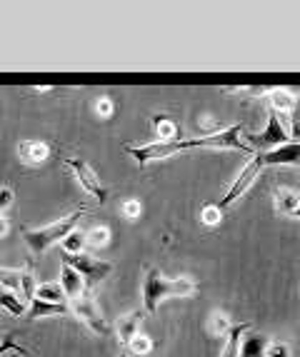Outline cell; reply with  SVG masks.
<instances>
[{
  "label": "cell",
  "instance_id": "cell-11",
  "mask_svg": "<svg viewBox=\"0 0 300 357\" xmlns=\"http://www.w3.org/2000/svg\"><path fill=\"white\" fill-rule=\"evenodd\" d=\"M143 310H133V312H126L123 317H118V322H115V337H118V342L123 347H128V342H130L135 335L140 333V325H143Z\"/></svg>",
  "mask_w": 300,
  "mask_h": 357
},
{
  "label": "cell",
  "instance_id": "cell-32",
  "mask_svg": "<svg viewBox=\"0 0 300 357\" xmlns=\"http://www.w3.org/2000/svg\"><path fill=\"white\" fill-rule=\"evenodd\" d=\"M113 110H115V105H113V100H110V98H98L96 100V115L98 118H110V115H113Z\"/></svg>",
  "mask_w": 300,
  "mask_h": 357
},
{
  "label": "cell",
  "instance_id": "cell-37",
  "mask_svg": "<svg viewBox=\"0 0 300 357\" xmlns=\"http://www.w3.org/2000/svg\"><path fill=\"white\" fill-rule=\"evenodd\" d=\"M293 218H298V220H300V205H298V210L293 213Z\"/></svg>",
  "mask_w": 300,
  "mask_h": 357
},
{
  "label": "cell",
  "instance_id": "cell-10",
  "mask_svg": "<svg viewBox=\"0 0 300 357\" xmlns=\"http://www.w3.org/2000/svg\"><path fill=\"white\" fill-rule=\"evenodd\" d=\"M263 167L268 165H300V143H285L268 153H258Z\"/></svg>",
  "mask_w": 300,
  "mask_h": 357
},
{
  "label": "cell",
  "instance_id": "cell-12",
  "mask_svg": "<svg viewBox=\"0 0 300 357\" xmlns=\"http://www.w3.org/2000/svg\"><path fill=\"white\" fill-rule=\"evenodd\" d=\"M58 285L63 287L66 298H70V300L80 298L83 292H88V290H85L83 278H80V275L75 273V270H73L68 262H63V265H60V280H58Z\"/></svg>",
  "mask_w": 300,
  "mask_h": 357
},
{
  "label": "cell",
  "instance_id": "cell-28",
  "mask_svg": "<svg viewBox=\"0 0 300 357\" xmlns=\"http://www.w3.org/2000/svg\"><path fill=\"white\" fill-rule=\"evenodd\" d=\"M220 220H223V213H220L218 205H205V208L200 210V222H203V225L216 227Z\"/></svg>",
  "mask_w": 300,
  "mask_h": 357
},
{
  "label": "cell",
  "instance_id": "cell-3",
  "mask_svg": "<svg viewBox=\"0 0 300 357\" xmlns=\"http://www.w3.org/2000/svg\"><path fill=\"white\" fill-rule=\"evenodd\" d=\"M133 160L138 162V167H145L153 160H165V158H175V155L186 153V150H195V137H183V140H153L148 145H123Z\"/></svg>",
  "mask_w": 300,
  "mask_h": 357
},
{
  "label": "cell",
  "instance_id": "cell-27",
  "mask_svg": "<svg viewBox=\"0 0 300 357\" xmlns=\"http://www.w3.org/2000/svg\"><path fill=\"white\" fill-rule=\"evenodd\" d=\"M128 350H130V355H135V357H145L153 352V340H150L148 335L138 333L130 342H128Z\"/></svg>",
  "mask_w": 300,
  "mask_h": 357
},
{
  "label": "cell",
  "instance_id": "cell-9",
  "mask_svg": "<svg viewBox=\"0 0 300 357\" xmlns=\"http://www.w3.org/2000/svg\"><path fill=\"white\" fill-rule=\"evenodd\" d=\"M260 170H263V162H260L258 153H255V155L250 158V160L246 162V167H243V170L238 173V178L233 180V185H230V190L220 197V203H216L218 208H220V210H223V208H230V205H233L235 200H238V197L243 195V192H246L248 188H250L253 180H255V178L260 175Z\"/></svg>",
  "mask_w": 300,
  "mask_h": 357
},
{
  "label": "cell",
  "instance_id": "cell-5",
  "mask_svg": "<svg viewBox=\"0 0 300 357\" xmlns=\"http://www.w3.org/2000/svg\"><path fill=\"white\" fill-rule=\"evenodd\" d=\"M68 312H73V317H78L93 335H100V337H108L110 335L108 320L103 317L100 307H98L96 298H93L90 292H83L80 298L70 300V303H68Z\"/></svg>",
  "mask_w": 300,
  "mask_h": 357
},
{
  "label": "cell",
  "instance_id": "cell-29",
  "mask_svg": "<svg viewBox=\"0 0 300 357\" xmlns=\"http://www.w3.org/2000/svg\"><path fill=\"white\" fill-rule=\"evenodd\" d=\"M10 352H15V355H25V347H20L18 342H15V335H6V337L0 340V357L3 355H10Z\"/></svg>",
  "mask_w": 300,
  "mask_h": 357
},
{
  "label": "cell",
  "instance_id": "cell-14",
  "mask_svg": "<svg viewBox=\"0 0 300 357\" xmlns=\"http://www.w3.org/2000/svg\"><path fill=\"white\" fill-rule=\"evenodd\" d=\"M270 340L265 335H258V333H250L248 330L240 340V350H238V357H265V347H268Z\"/></svg>",
  "mask_w": 300,
  "mask_h": 357
},
{
  "label": "cell",
  "instance_id": "cell-13",
  "mask_svg": "<svg viewBox=\"0 0 300 357\" xmlns=\"http://www.w3.org/2000/svg\"><path fill=\"white\" fill-rule=\"evenodd\" d=\"M18 158L25 165H40L50 158V148L40 140H23L18 145Z\"/></svg>",
  "mask_w": 300,
  "mask_h": 357
},
{
  "label": "cell",
  "instance_id": "cell-23",
  "mask_svg": "<svg viewBox=\"0 0 300 357\" xmlns=\"http://www.w3.org/2000/svg\"><path fill=\"white\" fill-rule=\"evenodd\" d=\"M153 126H156L158 140H178V126H175L168 115H156Z\"/></svg>",
  "mask_w": 300,
  "mask_h": 357
},
{
  "label": "cell",
  "instance_id": "cell-4",
  "mask_svg": "<svg viewBox=\"0 0 300 357\" xmlns=\"http://www.w3.org/2000/svg\"><path fill=\"white\" fill-rule=\"evenodd\" d=\"M63 262H68L75 273L83 278L85 282V290H96L105 278H110L113 273V262H105V260H98V257L88 255V252H80V255H66Z\"/></svg>",
  "mask_w": 300,
  "mask_h": 357
},
{
  "label": "cell",
  "instance_id": "cell-20",
  "mask_svg": "<svg viewBox=\"0 0 300 357\" xmlns=\"http://www.w3.org/2000/svg\"><path fill=\"white\" fill-rule=\"evenodd\" d=\"M36 298L43 303H53V305H66V292L58 282H38L36 287Z\"/></svg>",
  "mask_w": 300,
  "mask_h": 357
},
{
  "label": "cell",
  "instance_id": "cell-21",
  "mask_svg": "<svg viewBox=\"0 0 300 357\" xmlns=\"http://www.w3.org/2000/svg\"><path fill=\"white\" fill-rule=\"evenodd\" d=\"M268 100H270V107H273V113H290L295 107V96L285 88L270 90Z\"/></svg>",
  "mask_w": 300,
  "mask_h": 357
},
{
  "label": "cell",
  "instance_id": "cell-30",
  "mask_svg": "<svg viewBox=\"0 0 300 357\" xmlns=\"http://www.w3.org/2000/svg\"><path fill=\"white\" fill-rule=\"evenodd\" d=\"M265 357H293V350H290L288 342H268L265 347Z\"/></svg>",
  "mask_w": 300,
  "mask_h": 357
},
{
  "label": "cell",
  "instance_id": "cell-33",
  "mask_svg": "<svg viewBox=\"0 0 300 357\" xmlns=\"http://www.w3.org/2000/svg\"><path fill=\"white\" fill-rule=\"evenodd\" d=\"M13 197H15V192H13L10 188H0V215H3L6 208H10Z\"/></svg>",
  "mask_w": 300,
  "mask_h": 357
},
{
  "label": "cell",
  "instance_id": "cell-36",
  "mask_svg": "<svg viewBox=\"0 0 300 357\" xmlns=\"http://www.w3.org/2000/svg\"><path fill=\"white\" fill-rule=\"evenodd\" d=\"M8 232H10V222L6 218H0V238H6Z\"/></svg>",
  "mask_w": 300,
  "mask_h": 357
},
{
  "label": "cell",
  "instance_id": "cell-26",
  "mask_svg": "<svg viewBox=\"0 0 300 357\" xmlns=\"http://www.w3.org/2000/svg\"><path fill=\"white\" fill-rule=\"evenodd\" d=\"M20 278H23V270H10L0 265V285H3V290L18 292L20 295Z\"/></svg>",
  "mask_w": 300,
  "mask_h": 357
},
{
  "label": "cell",
  "instance_id": "cell-34",
  "mask_svg": "<svg viewBox=\"0 0 300 357\" xmlns=\"http://www.w3.org/2000/svg\"><path fill=\"white\" fill-rule=\"evenodd\" d=\"M288 137H293V143H300V118H293V130Z\"/></svg>",
  "mask_w": 300,
  "mask_h": 357
},
{
  "label": "cell",
  "instance_id": "cell-16",
  "mask_svg": "<svg viewBox=\"0 0 300 357\" xmlns=\"http://www.w3.org/2000/svg\"><path fill=\"white\" fill-rule=\"evenodd\" d=\"M0 307L10 312L13 317H25L28 315V303L20 298L18 292H10V290H0Z\"/></svg>",
  "mask_w": 300,
  "mask_h": 357
},
{
  "label": "cell",
  "instance_id": "cell-25",
  "mask_svg": "<svg viewBox=\"0 0 300 357\" xmlns=\"http://www.w3.org/2000/svg\"><path fill=\"white\" fill-rule=\"evenodd\" d=\"M60 248H63V252H66V255H80V252H83V248H85V235H83V232H78V230H73L68 238L60 240Z\"/></svg>",
  "mask_w": 300,
  "mask_h": 357
},
{
  "label": "cell",
  "instance_id": "cell-1",
  "mask_svg": "<svg viewBox=\"0 0 300 357\" xmlns=\"http://www.w3.org/2000/svg\"><path fill=\"white\" fill-rule=\"evenodd\" d=\"M198 295V280L178 275V278H165L158 268H148L143 278V312L156 315L165 300L170 298H195Z\"/></svg>",
  "mask_w": 300,
  "mask_h": 357
},
{
  "label": "cell",
  "instance_id": "cell-19",
  "mask_svg": "<svg viewBox=\"0 0 300 357\" xmlns=\"http://www.w3.org/2000/svg\"><path fill=\"white\" fill-rule=\"evenodd\" d=\"M298 205H300V192L288 190V188H280V190L276 192V213L278 215H290V218H293Z\"/></svg>",
  "mask_w": 300,
  "mask_h": 357
},
{
  "label": "cell",
  "instance_id": "cell-7",
  "mask_svg": "<svg viewBox=\"0 0 300 357\" xmlns=\"http://www.w3.org/2000/svg\"><path fill=\"white\" fill-rule=\"evenodd\" d=\"M63 162H66V167L75 175L80 188H83L90 197H96L98 203H105V200H108V188L103 185V180L98 178V173L88 165V162L80 160V158H63Z\"/></svg>",
  "mask_w": 300,
  "mask_h": 357
},
{
  "label": "cell",
  "instance_id": "cell-35",
  "mask_svg": "<svg viewBox=\"0 0 300 357\" xmlns=\"http://www.w3.org/2000/svg\"><path fill=\"white\" fill-rule=\"evenodd\" d=\"M200 126H203L205 130H210L208 135H213V132H218V130H216V118H203V120H200Z\"/></svg>",
  "mask_w": 300,
  "mask_h": 357
},
{
  "label": "cell",
  "instance_id": "cell-22",
  "mask_svg": "<svg viewBox=\"0 0 300 357\" xmlns=\"http://www.w3.org/2000/svg\"><path fill=\"white\" fill-rule=\"evenodd\" d=\"M110 238H113V232H110V227L96 225V227H90V230L85 232V245H90V248H96V250H100V248H108V245H110Z\"/></svg>",
  "mask_w": 300,
  "mask_h": 357
},
{
  "label": "cell",
  "instance_id": "cell-17",
  "mask_svg": "<svg viewBox=\"0 0 300 357\" xmlns=\"http://www.w3.org/2000/svg\"><path fill=\"white\" fill-rule=\"evenodd\" d=\"M230 328H233V320H230L225 310H213L208 315V333L213 337H225L230 333Z\"/></svg>",
  "mask_w": 300,
  "mask_h": 357
},
{
  "label": "cell",
  "instance_id": "cell-31",
  "mask_svg": "<svg viewBox=\"0 0 300 357\" xmlns=\"http://www.w3.org/2000/svg\"><path fill=\"white\" fill-rule=\"evenodd\" d=\"M123 218H126V220H138L140 218V210H143V205H140V200H135V197H130V200H126V203H123Z\"/></svg>",
  "mask_w": 300,
  "mask_h": 357
},
{
  "label": "cell",
  "instance_id": "cell-18",
  "mask_svg": "<svg viewBox=\"0 0 300 357\" xmlns=\"http://www.w3.org/2000/svg\"><path fill=\"white\" fill-rule=\"evenodd\" d=\"M50 315H68V303L66 305H53V303H43V300L33 298L28 307L30 320H38V317H50Z\"/></svg>",
  "mask_w": 300,
  "mask_h": 357
},
{
  "label": "cell",
  "instance_id": "cell-6",
  "mask_svg": "<svg viewBox=\"0 0 300 357\" xmlns=\"http://www.w3.org/2000/svg\"><path fill=\"white\" fill-rule=\"evenodd\" d=\"M198 148H213V150H235V153H246V155H255L248 143L243 140V126L235 123V126L225 128V130H218L213 135H203L195 137V150Z\"/></svg>",
  "mask_w": 300,
  "mask_h": 357
},
{
  "label": "cell",
  "instance_id": "cell-24",
  "mask_svg": "<svg viewBox=\"0 0 300 357\" xmlns=\"http://www.w3.org/2000/svg\"><path fill=\"white\" fill-rule=\"evenodd\" d=\"M36 270L33 268H23V278H20V298L25 300V303H33V298H36Z\"/></svg>",
  "mask_w": 300,
  "mask_h": 357
},
{
  "label": "cell",
  "instance_id": "cell-8",
  "mask_svg": "<svg viewBox=\"0 0 300 357\" xmlns=\"http://www.w3.org/2000/svg\"><path fill=\"white\" fill-rule=\"evenodd\" d=\"M288 140H290L288 130H285V126L280 123V115L270 113V120H268V126H265V130L255 132V135H248V148H250L253 153H258V150L268 153V150H276V148H280V145H285Z\"/></svg>",
  "mask_w": 300,
  "mask_h": 357
},
{
  "label": "cell",
  "instance_id": "cell-2",
  "mask_svg": "<svg viewBox=\"0 0 300 357\" xmlns=\"http://www.w3.org/2000/svg\"><path fill=\"white\" fill-rule=\"evenodd\" d=\"M85 210H88L85 208V203H80L70 215L50 222V225L36 227V230H23V240H25V245H28V250L36 257H40L43 252L50 250L55 243H60L63 238H68L73 230H78V222L85 215Z\"/></svg>",
  "mask_w": 300,
  "mask_h": 357
},
{
  "label": "cell",
  "instance_id": "cell-15",
  "mask_svg": "<svg viewBox=\"0 0 300 357\" xmlns=\"http://www.w3.org/2000/svg\"><path fill=\"white\" fill-rule=\"evenodd\" d=\"M250 330V325L248 322H233V328H230V333L225 335V347H223L220 357H238V350H240V340H243V335Z\"/></svg>",
  "mask_w": 300,
  "mask_h": 357
}]
</instances>
